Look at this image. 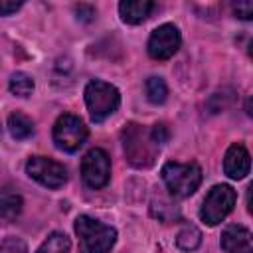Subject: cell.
<instances>
[{
	"mask_svg": "<svg viewBox=\"0 0 253 253\" xmlns=\"http://www.w3.org/2000/svg\"><path fill=\"white\" fill-rule=\"evenodd\" d=\"M75 233L79 239V253H109L117 241V231L89 215L75 219Z\"/></svg>",
	"mask_w": 253,
	"mask_h": 253,
	"instance_id": "obj_1",
	"label": "cell"
},
{
	"mask_svg": "<svg viewBox=\"0 0 253 253\" xmlns=\"http://www.w3.org/2000/svg\"><path fill=\"white\" fill-rule=\"evenodd\" d=\"M123 148H125L126 160L136 168L152 166L158 152V144L152 140L150 128H144L134 123L123 128Z\"/></svg>",
	"mask_w": 253,
	"mask_h": 253,
	"instance_id": "obj_2",
	"label": "cell"
},
{
	"mask_svg": "<svg viewBox=\"0 0 253 253\" xmlns=\"http://www.w3.org/2000/svg\"><path fill=\"white\" fill-rule=\"evenodd\" d=\"M162 180L172 196L188 198L202 184V168L196 162H166L162 166Z\"/></svg>",
	"mask_w": 253,
	"mask_h": 253,
	"instance_id": "obj_3",
	"label": "cell"
},
{
	"mask_svg": "<svg viewBox=\"0 0 253 253\" xmlns=\"http://www.w3.org/2000/svg\"><path fill=\"white\" fill-rule=\"evenodd\" d=\"M85 103H87L91 121L101 123L119 109L121 95L115 85L95 79V81H89L85 87Z\"/></svg>",
	"mask_w": 253,
	"mask_h": 253,
	"instance_id": "obj_4",
	"label": "cell"
},
{
	"mask_svg": "<svg viewBox=\"0 0 253 253\" xmlns=\"http://www.w3.org/2000/svg\"><path fill=\"white\" fill-rule=\"evenodd\" d=\"M237 202V194L231 186L227 184H217L213 186L208 196L204 198V204L200 208V217L208 225H217L221 223L233 210Z\"/></svg>",
	"mask_w": 253,
	"mask_h": 253,
	"instance_id": "obj_5",
	"label": "cell"
},
{
	"mask_svg": "<svg viewBox=\"0 0 253 253\" xmlns=\"http://www.w3.org/2000/svg\"><path fill=\"white\" fill-rule=\"evenodd\" d=\"M87 138L85 123L71 113L61 115L53 125V142L63 152H75Z\"/></svg>",
	"mask_w": 253,
	"mask_h": 253,
	"instance_id": "obj_6",
	"label": "cell"
},
{
	"mask_svg": "<svg viewBox=\"0 0 253 253\" xmlns=\"http://www.w3.org/2000/svg\"><path fill=\"white\" fill-rule=\"evenodd\" d=\"M26 172L32 180L51 190L61 188L67 182V170L63 168V164L45 156H32L26 162Z\"/></svg>",
	"mask_w": 253,
	"mask_h": 253,
	"instance_id": "obj_7",
	"label": "cell"
},
{
	"mask_svg": "<svg viewBox=\"0 0 253 253\" xmlns=\"http://www.w3.org/2000/svg\"><path fill=\"white\" fill-rule=\"evenodd\" d=\"M81 176H83V182L93 190L107 186L111 178L109 154L103 148H91L81 160Z\"/></svg>",
	"mask_w": 253,
	"mask_h": 253,
	"instance_id": "obj_8",
	"label": "cell"
},
{
	"mask_svg": "<svg viewBox=\"0 0 253 253\" xmlns=\"http://www.w3.org/2000/svg\"><path fill=\"white\" fill-rule=\"evenodd\" d=\"M182 43L180 32L174 24L158 26L148 38V53L154 59H170Z\"/></svg>",
	"mask_w": 253,
	"mask_h": 253,
	"instance_id": "obj_9",
	"label": "cell"
},
{
	"mask_svg": "<svg viewBox=\"0 0 253 253\" xmlns=\"http://www.w3.org/2000/svg\"><path fill=\"white\" fill-rule=\"evenodd\" d=\"M221 249L227 253H253L251 231L237 223L227 225L221 233Z\"/></svg>",
	"mask_w": 253,
	"mask_h": 253,
	"instance_id": "obj_10",
	"label": "cell"
},
{
	"mask_svg": "<svg viewBox=\"0 0 253 253\" xmlns=\"http://www.w3.org/2000/svg\"><path fill=\"white\" fill-rule=\"evenodd\" d=\"M251 158L243 144H231L223 158V170L231 180H241L249 174Z\"/></svg>",
	"mask_w": 253,
	"mask_h": 253,
	"instance_id": "obj_11",
	"label": "cell"
},
{
	"mask_svg": "<svg viewBox=\"0 0 253 253\" xmlns=\"http://www.w3.org/2000/svg\"><path fill=\"white\" fill-rule=\"evenodd\" d=\"M152 10L154 2L150 0H125L119 4V14L126 24H142Z\"/></svg>",
	"mask_w": 253,
	"mask_h": 253,
	"instance_id": "obj_12",
	"label": "cell"
},
{
	"mask_svg": "<svg viewBox=\"0 0 253 253\" xmlns=\"http://www.w3.org/2000/svg\"><path fill=\"white\" fill-rule=\"evenodd\" d=\"M22 196L10 188H4L0 190V217L6 219V221H12L20 215L22 211Z\"/></svg>",
	"mask_w": 253,
	"mask_h": 253,
	"instance_id": "obj_13",
	"label": "cell"
},
{
	"mask_svg": "<svg viewBox=\"0 0 253 253\" xmlns=\"http://www.w3.org/2000/svg\"><path fill=\"white\" fill-rule=\"evenodd\" d=\"M8 130L16 140H24V138H30L34 134V123L30 117L16 111L8 117Z\"/></svg>",
	"mask_w": 253,
	"mask_h": 253,
	"instance_id": "obj_14",
	"label": "cell"
},
{
	"mask_svg": "<svg viewBox=\"0 0 253 253\" xmlns=\"http://www.w3.org/2000/svg\"><path fill=\"white\" fill-rule=\"evenodd\" d=\"M69 247H71L69 237L61 231H53L47 235V239L40 245V249L36 253H67Z\"/></svg>",
	"mask_w": 253,
	"mask_h": 253,
	"instance_id": "obj_15",
	"label": "cell"
},
{
	"mask_svg": "<svg viewBox=\"0 0 253 253\" xmlns=\"http://www.w3.org/2000/svg\"><path fill=\"white\" fill-rule=\"evenodd\" d=\"M202 243V231L196 227V225H184L182 231L178 233L176 237V245L182 249V251H194L198 249Z\"/></svg>",
	"mask_w": 253,
	"mask_h": 253,
	"instance_id": "obj_16",
	"label": "cell"
},
{
	"mask_svg": "<svg viewBox=\"0 0 253 253\" xmlns=\"http://www.w3.org/2000/svg\"><path fill=\"white\" fill-rule=\"evenodd\" d=\"M8 87H10V93L16 95V97H30L32 91H34V79L30 75L18 71V73H14L10 77Z\"/></svg>",
	"mask_w": 253,
	"mask_h": 253,
	"instance_id": "obj_17",
	"label": "cell"
},
{
	"mask_svg": "<svg viewBox=\"0 0 253 253\" xmlns=\"http://www.w3.org/2000/svg\"><path fill=\"white\" fill-rule=\"evenodd\" d=\"M144 89H146V97L150 103L154 105H160L166 101V95H168V87L164 83L162 77H148L146 83H144Z\"/></svg>",
	"mask_w": 253,
	"mask_h": 253,
	"instance_id": "obj_18",
	"label": "cell"
},
{
	"mask_svg": "<svg viewBox=\"0 0 253 253\" xmlns=\"http://www.w3.org/2000/svg\"><path fill=\"white\" fill-rule=\"evenodd\" d=\"M0 253H28V247L20 237L10 235L0 241Z\"/></svg>",
	"mask_w": 253,
	"mask_h": 253,
	"instance_id": "obj_19",
	"label": "cell"
},
{
	"mask_svg": "<svg viewBox=\"0 0 253 253\" xmlns=\"http://www.w3.org/2000/svg\"><path fill=\"white\" fill-rule=\"evenodd\" d=\"M233 12H235V16L241 18V20H251V18H253V2H249V0L235 2V4H233Z\"/></svg>",
	"mask_w": 253,
	"mask_h": 253,
	"instance_id": "obj_20",
	"label": "cell"
},
{
	"mask_svg": "<svg viewBox=\"0 0 253 253\" xmlns=\"http://www.w3.org/2000/svg\"><path fill=\"white\" fill-rule=\"evenodd\" d=\"M150 136H152V140L160 146V144H164V142L168 140V130H166L164 125H154V126L150 128Z\"/></svg>",
	"mask_w": 253,
	"mask_h": 253,
	"instance_id": "obj_21",
	"label": "cell"
},
{
	"mask_svg": "<svg viewBox=\"0 0 253 253\" xmlns=\"http://www.w3.org/2000/svg\"><path fill=\"white\" fill-rule=\"evenodd\" d=\"M22 8V2L18 0V2H8V0H0V14L2 16H10V14H14L16 10H20Z\"/></svg>",
	"mask_w": 253,
	"mask_h": 253,
	"instance_id": "obj_22",
	"label": "cell"
},
{
	"mask_svg": "<svg viewBox=\"0 0 253 253\" xmlns=\"http://www.w3.org/2000/svg\"><path fill=\"white\" fill-rule=\"evenodd\" d=\"M75 10H77V18L83 20V22H89L95 16V8L93 6H87V4H79Z\"/></svg>",
	"mask_w": 253,
	"mask_h": 253,
	"instance_id": "obj_23",
	"label": "cell"
}]
</instances>
